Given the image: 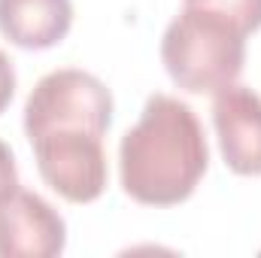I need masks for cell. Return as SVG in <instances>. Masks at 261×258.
I'll return each instance as SVG.
<instances>
[{
	"mask_svg": "<svg viewBox=\"0 0 261 258\" xmlns=\"http://www.w3.org/2000/svg\"><path fill=\"white\" fill-rule=\"evenodd\" d=\"M113 125L110 88L85 70L67 67L46 73L24 104V134L34 137L49 128H91L107 137Z\"/></svg>",
	"mask_w": 261,
	"mask_h": 258,
	"instance_id": "cell-3",
	"label": "cell"
},
{
	"mask_svg": "<svg viewBox=\"0 0 261 258\" xmlns=\"http://www.w3.org/2000/svg\"><path fill=\"white\" fill-rule=\"evenodd\" d=\"M73 28V0H0V34L18 49H52Z\"/></svg>",
	"mask_w": 261,
	"mask_h": 258,
	"instance_id": "cell-7",
	"label": "cell"
},
{
	"mask_svg": "<svg viewBox=\"0 0 261 258\" xmlns=\"http://www.w3.org/2000/svg\"><path fill=\"white\" fill-rule=\"evenodd\" d=\"M206 164L210 146L195 110L170 94H152L140 122L119 146L122 189L146 207H176L189 200Z\"/></svg>",
	"mask_w": 261,
	"mask_h": 258,
	"instance_id": "cell-1",
	"label": "cell"
},
{
	"mask_svg": "<svg viewBox=\"0 0 261 258\" xmlns=\"http://www.w3.org/2000/svg\"><path fill=\"white\" fill-rule=\"evenodd\" d=\"M12 94H15V67L0 49V113L12 104Z\"/></svg>",
	"mask_w": 261,
	"mask_h": 258,
	"instance_id": "cell-10",
	"label": "cell"
},
{
	"mask_svg": "<svg viewBox=\"0 0 261 258\" xmlns=\"http://www.w3.org/2000/svg\"><path fill=\"white\" fill-rule=\"evenodd\" d=\"M213 125L225 164L237 176H261V94L225 85L213 100Z\"/></svg>",
	"mask_w": 261,
	"mask_h": 258,
	"instance_id": "cell-6",
	"label": "cell"
},
{
	"mask_svg": "<svg viewBox=\"0 0 261 258\" xmlns=\"http://www.w3.org/2000/svg\"><path fill=\"white\" fill-rule=\"evenodd\" d=\"M161 61L179 88L216 94L243 73L246 34L222 15L186 6L164 31Z\"/></svg>",
	"mask_w": 261,
	"mask_h": 258,
	"instance_id": "cell-2",
	"label": "cell"
},
{
	"mask_svg": "<svg viewBox=\"0 0 261 258\" xmlns=\"http://www.w3.org/2000/svg\"><path fill=\"white\" fill-rule=\"evenodd\" d=\"M43 183L70 203H91L107 192L103 134L91 128H49L28 137Z\"/></svg>",
	"mask_w": 261,
	"mask_h": 258,
	"instance_id": "cell-4",
	"label": "cell"
},
{
	"mask_svg": "<svg viewBox=\"0 0 261 258\" xmlns=\"http://www.w3.org/2000/svg\"><path fill=\"white\" fill-rule=\"evenodd\" d=\"M186 6L222 15L225 21L240 28L246 37L261 28V0H186Z\"/></svg>",
	"mask_w": 261,
	"mask_h": 258,
	"instance_id": "cell-8",
	"label": "cell"
},
{
	"mask_svg": "<svg viewBox=\"0 0 261 258\" xmlns=\"http://www.w3.org/2000/svg\"><path fill=\"white\" fill-rule=\"evenodd\" d=\"M18 189V170H15V155L12 149L0 140V200Z\"/></svg>",
	"mask_w": 261,
	"mask_h": 258,
	"instance_id": "cell-9",
	"label": "cell"
},
{
	"mask_svg": "<svg viewBox=\"0 0 261 258\" xmlns=\"http://www.w3.org/2000/svg\"><path fill=\"white\" fill-rule=\"evenodd\" d=\"M64 246L67 225L49 200L24 189L0 200V258H55Z\"/></svg>",
	"mask_w": 261,
	"mask_h": 258,
	"instance_id": "cell-5",
	"label": "cell"
}]
</instances>
